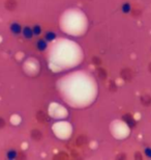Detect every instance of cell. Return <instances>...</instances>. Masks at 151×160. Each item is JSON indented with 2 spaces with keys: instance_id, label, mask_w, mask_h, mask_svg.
<instances>
[{
  "instance_id": "52a82bcc",
  "label": "cell",
  "mask_w": 151,
  "mask_h": 160,
  "mask_svg": "<svg viewBox=\"0 0 151 160\" xmlns=\"http://www.w3.org/2000/svg\"><path fill=\"white\" fill-rule=\"evenodd\" d=\"M22 34H23L24 39L26 40H31L34 37L33 31H32V27L30 26H24L23 29H22Z\"/></svg>"
},
{
  "instance_id": "7a4b0ae2",
  "label": "cell",
  "mask_w": 151,
  "mask_h": 160,
  "mask_svg": "<svg viewBox=\"0 0 151 160\" xmlns=\"http://www.w3.org/2000/svg\"><path fill=\"white\" fill-rule=\"evenodd\" d=\"M120 77L122 78V80H124V81L130 82L134 78V73L131 71V69L124 68L120 71Z\"/></svg>"
},
{
  "instance_id": "3957f363",
  "label": "cell",
  "mask_w": 151,
  "mask_h": 160,
  "mask_svg": "<svg viewBox=\"0 0 151 160\" xmlns=\"http://www.w3.org/2000/svg\"><path fill=\"white\" fill-rule=\"evenodd\" d=\"M9 29H11L12 34H15V36H19L20 33H22L23 26H22L20 23H18V22H12V23L9 25Z\"/></svg>"
},
{
  "instance_id": "cb8c5ba5",
  "label": "cell",
  "mask_w": 151,
  "mask_h": 160,
  "mask_svg": "<svg viewBox=\"0 0 151 160\" xmlns=\"http://www.w3.org/2000/svg\"><path fill=\"white\" fill-rule=\"evenodd\" d=\"M150 50H151V49H150Z\"/></svg>"
},
{
  "instance_id": "7402d4cb",
  "label": "cell",
  "mask_w": 151,
  "mask_h": 160,
  "mask_svg": "<svg viewBox=\"0 0 151 160\" xmlns=\"http://www.w3.org/2000/svg\"><path fill=\"white\" fill-rule=\"evenodd\" d=\"M120 158H122V159H126V158H127V156L125 155V154H121V155L116 156V159H120Z\"/></svg>"
},
{
  "instance_id": "e0dca14e",
  "label": "cell",
  "mask_w": 151,
  "mask_h": 160,
  "mask_svg": "<svg viewBox=\"0 0 151 160\" xmlns=\"http://www.w3.org/2000/svg\"><path fill=\"white\" fill-rule=\"evenodd\" d=\"M117 89H118V88H117V85L114 80H110V81H109V91L112 92H117Z\"/></svg>"
},
{
  "instance_id": "d6986e66",
  "label": "cell",
  "mask_w": 151,
  "mask_h": 160,
  "mask_svg": "<svg viewBox=\"0 0 151 160\" xmlns=\"http://www.w3.org/2000/svg\"><path fill=\"white\" fill-rule=\"evenodd\" d=\"M143 152L147 158H151V147H146Z\"/></svg>"
},
{
  "instance_id": "5bb4252c",
  "label": "cell",
  "mask_w": 151,
  "mask_h": 160,
  "mask_svg": "<svg viewBox=\"0 0 151 160\" xmlns=\"http://www.w3.org/2000/svg\"><path fill=\"white\" fill-rule=\"evenodd\" d=\"M76 143L78 147H83V146L87 145V137L85 135H80L78 138L76 139Z\"/></svg>"
},
{
  "instance_id": "603a6c76",
  "label": "cell",
  "mask_w": 151,
  "mask_h": 160,
  "mask_svg": "<svg viewBox=\"0 0 151 160\" xmlns=\"http://www.w3.org/2000/svg\"><path fill=\"white\" fill-rule=\"evenodd\" d=\"M148 71L151 73V62L149 63V65H148Z\"/></svg>"
},
{
  "instance_id": "7c38bea8",
  "label": "cell",
  "mask_w": 151,
  "mask_h": 160,
  "mask_svg": "<svg viewBox=\"0 0 151 160\" xmlns=\"http://www.w3.org/2000/svg\"><path fill=\"white\" fill-rule=\"evenodd\" d=\"M131 8H133V5H131L128 1L124 2L123 4L121 5V11L123 14H130L131 12Z\"/></svg>"
},
{
  "instance_id": "4fadbf2b",
  "label": "cell",
  "mask_w": 151,
  "mask_h": 160,
  "mask_svg": "<svg viewBox=\"0 0 151 160\" xmlns=\"http://www.w3.org/2000/svg\"><path fill=\"white\" fill-rule=\"evenodd\" d=\"M44 38L48 42H53V41L56 40L57 34H56V32H54V31H47V32L45 33V37Z\"/></svg>"
},
{
  "instance_id": "277c9868",
  "label": "cell",
  "mask_w": 151,
  "mask_h": 160,
  "mask_svg": "<svg viewBox=\"0 0 151 160\" xmlns=\"http://www.w3.org/2000/svg\"><path fill=\"white\" fill-rule=\"evenodd\" d=\"M4 8L6 11L14 12V11H16V8H18V1L17 0H5Z\"/></svg>"
},
{
  "instance_id": "2e32d148",
  "label": "cell",
  "mask_w": 151,
  "mask_h": 160,
  "mask_svg": "<svg viewBox=\"0 0 151 160\" xmlns=\"http://www.w3.org/2000/svg\"><path fill=\"white\" fill-rule=\"evenodd\" d=\"M130 14L134 16V17H139V16L142 14V9L139 8L138 6H133V8H131V12Z\"/></svg>"
},
{
  "instance_id": "30bf717a",
  "label": "cell",
  "mask_w": 151,
  "mask_h": 160,
  "mask_svg": "<svg viewBox=\"0 0 151 160\" xmlns=\"http://www.w3.org/2000/svg\"><path fill=\"white\" fill-rule=\"evenodd\" d=\"M36 120H37L38 123L43 124V123H46V122L48 121V117L43 110H40L36 112Z\"/></svg>"
},
{
  "instance_id": "9a60e30c",
  "label": "cell",
  "mask_w": 151,
  "mask_h": 160,
  "mask_svg": "<svg viewBox=\"0 0 151 160\" xmlns=\"http://www.w3.org/2000/svg\"><path fill=\"white\" fill-rule=\"evenodd\" d=\"M32 31H33L34 37H40L41 33H43V28H41L40 25L35 24L32 26Z\"/></svg>"
},
{
  "instance_id": "5b68a950",
  "label": "cell",
  "mask_w": 151,
  "mask_h": 160,
  "mask_svg": "<svg viewBox=\"0 0 151 160\" xmlns=\"http://www.w3.org/2000/svg\"><path fill=\"white\" fill-rule=\"evenodd\" d=\"M48 42L46 39H40V40H37L36 42V48H37V50L40 51V52H44V51H46L47 50V48H48Z\"/></svg>"
},
{
  "instance_id": "ba28073f",
  "label": "cell",
  "mask_w": 151,
  "mask_h": 160,
  "mask_svg": "<svg viewBox=\"0 0 151 160\" xmlns=\"http://www.w3.org/2000/svg\"><path fill=\"white\" fill-rule=\"evenodd\" d=\"M30 136L32 139L35 140V142H40V140L43 138L44 134L40 129H32L30 132Z\"/></svg>"
},
{
  "instance_id": "6da1fadb",
  "label": "cell",
  "mask_w": 151,
  "mask_h": 160,
  "mask_svg": "<svg viewBox=\"0 0 151 160\" xmlns=\"http://www.w3.org/2000/svg\"><path fill=\"white\" fill-rule=\"evenodd\" d=\"M122 121H123L124 123L130 128V129H134V128L137 127V124H138L137 121L134 118L133 114L130 113V112H127V113H125L122 116Z\"/></svg>"
},
{
  "instance_id": "9c48e42d",
  "label": "cell",
  "mask_w": 151,
  "mask_h": 160,
  "mask_svg": "<svg viewBox=\"0 0 151 160\" xmlns=\"http://www.w3.org/2000/svg\"><path fill=\"white\" fill-rule=\"evenodd\" d=\"M140 101H141V104L144 105V106H146V107L151 106V96L148 94H144L141 96Z\"/></svg>"
},
{
  "instance_id": "ffe728a7",
  "label": "cell",
  "mask_w": 151,
  "mask_h": 160,
  "mask_svg": "<svg viewBox=\"0 0 151 160\" xmlns=\"http://www.w3.org/2000/svg\"><path fill=\"white\" fill-rule=\"evenodd\" d=\"M5 126H6V122H5V120L3 119L2 117H0V130L4 129Z\"/></svg>"
},
{
  "instance_id": "8fae6325",
  "label": "cell",
  "mask_w": 151,
  "mask_h": 160,
  "mask_svg": "<svg viewBox=\"0 0 151 160\" xmlns=\"http://www.w3.org/2000/svg\"><path fill=\"white\" fill-rule=\"evenodd\" d=\"M6 157H7V159H9V160L17 159V158H19V152L15 149H11L6 152Z\"/></svg>"
},
{
  "instance_id": "ac0fdd59",
  "label": "cell",
  "mask_w": 151,
  "mask_h": 160,
  "mask_svg": "<svg viewBox=\"0 0 151 160\" xmlns=\"http://www.w3.org/2000/svg\"><path fill=\"white\" fill-rule=\"evenodd\" d=\"M91 62H92L93 65L96 66V67L101 66V63H102L101 58V57H98V56H93L92 58H91Z\"/></svg>"
},
{
  "instance_id": "8992f818",
  "label": "cell",
  "mask_w": 151,
  "mask_h": 160,
  "mask_svg": "<svg viewBox=\"0 0 151 160\" xmlns=\"http://www.w3.org/2000/svg\"><path fill=\"white\" fill-rule=\"evenodd\" d=\"M96 75H97V77L101 79V80H106L108 78V72L107 70L105 68H102V67H96Z\"/></svg>"
},
{
  "instance_id": "44dd1931",
  "label": "cell",
  "mask_w": 151,
  "mask_h": 160,
  "mask_svg": "<svg viewBox=\"0 0 151 160\" xmlns=\"http://www.w3.org/2000/svg\"><path fill=\"white\" fill-rule=\"evenodd\" d=\"M134 158L138 159V160H142L143 159V156H142V154H140V152H137L136 155H134Z\"/></svg>"
}]
</instances>
